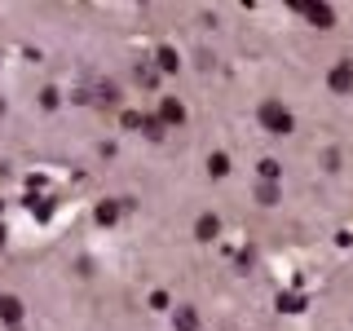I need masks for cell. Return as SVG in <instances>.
<instances>
[{
    "label": "cell",
    "instance_id": "cell-7",
    "mask_svg": "<svg viewBox=\"0 0 353 331\" xmlns=\"http://www.w3.org/2000/svg\"><path fill=\"white\" fill-rule=\"evenodd\" d=\"M93 221H97V225H115V221H119V203H115V199H106V203H97Z\"/></svg>",
    "mask_w": 353,
    "mask_h": 331
},
{
    "label": "cell",
    "instance_id": "cell-16",
    "mask_svg": "<svg viewBox=\"0 0 353 331\" xmlns=\"http://www.w3.org/2000/svg\"><path fill=\"white\" fill-rule=\"evenodd\" d=\"M154 58H159V71H176V53L168 49V44H163V49L154 53Z\"/></svg>",
    "mask_w": 353,
    "mask_h": 331
},
{
    "label": "cell",
    "instance_id": "cell-5",
    "mask_svg": "<svg viewBox=\"0 0 353 331\" xmlns=\"http://www.w3.org/2000/svg\"><path fill=\"white\" fill-rule=\"evenodd\" d=\"M216 234H221V217L208 212V217H199V221H194V239H199V243H212Z\"/></svg>",
    "mask_w": 353,
    "mask_h": 331
},
{
    "label": "cell",
    "instance_id": "cell-13",
    "mask_svg": "<svg viewBox=\"0 0 353 331\" xmlns=\"http://www.w3.org/2000/svg\"><path fill=\"white\" fill-rule=\"evenodd\" d=\"M132 75H137V84H141V88H154V84H159V71H154V66H146V62H141Z\"/></svg>",
    "mask_w": 353,
    "mask_h": 331
},
{
    "label": "cell",
    "instance_id": "cell-9",
    "mask_svg": "<svg viewBox=\"0 0 353 331\" xmlns=\"http://www.w3.org/2000/svg\"><path fill=\"white\" fill-rule=\"evenodd\" d=\"M279 194H283V190H279L274 181H261V185H256V203H261V208H274V203H279Z\"/></svg>",
    "mask_w": 353,
    "mask_h": 331
},
{
    "label": "cell",
    "instance_id": "cell-4",
    "mask_svg": "<svg viewBox=\"0 0 353 331\" xmlns=\"http://www.w3.org/2000/svg\"><path fill=\"white\" fill-rule=\"evenodd\" d=\"M159 124L168 128V124H185V106L176 102V97H163L159 102Z\"/></svg>",
    "mask_w": 353,
    "mask_h": 331
},
{
    "label": "cell",
    "instance_id": "cell-12",
    "mask_svg": "<svg viewBox=\"0 0 353 331\" xmlns=\"http://www.w3.org/2000/svg\"><path fill=\"white\" fill-rule=\"evenodd\" d=\"M208 172H212V177H225L230 172V154H221V150L208 154Z\"/></svg>",
    "mask_w": 353,
    "mask_h": 331
},
{
    "label": "cell",
    "instance_id": "cell-8",
    "mask_svg": "<svg viewBox=\"0 0 353 331\" xmlns=\"http://www.w3.org/2000/svg\"><path fill=\"white\" fill-rule=\"evenodd\" d=\"M172 323H176V331H199V309H190V305H185V309H176V318H172Z\"/></svg>",
    "mask_w": 353,
    "mask_h": 331
},
{
    "label": "cell",
    "instance_id": "cell-19",
    "mask_svg": "<svg viewBox=\"0 0 353 331\" xmlns=\"http://www.w3.org/2000/svg\"><path fill=\"white\" fill-rule=\"evenodd\" d=\"M0 248H5V225H0Z\"/></svg>",
    "mask_w": 353,
    "mask_h": 331
},
{
    "label": "cell",
    "instance_id": "cell-18",
    "mask_svg": "<svg viewBox=\"0 0 353 331\" xmlns=\"http://www.w3.org/2000/svg\"><path fill=\"white\" fill-rule=\"evenodd\" d=\"M40 106H44V110L58 106V88H44V93H40Z\"/></svg>",
    "mask_w": 353,
    "mask_h": 331
},
{
    "label": "cell",
    "instance_id": "cell-15",
    "mask_svg": "<svg viewBox=\"0 0 353 331\" xmlns=\"http://www.w3.org/2000/svg\"><path fill=\"white\" fill-rule=\"evenodd\" d=\"M261 177H265V181H274V185H279V177H283L279 159H261Z\"/></svg>",
    "mask_w": 353,
    "mask_h": 331
},
{
    "label": "cell",
    "instance_id": "cell-10",
    "mask_svg": "<svg viewBox=\"0 0 353 331\" xmlns=\"http://www.w3.org/2000/svg\"><path fill=\"white\" fill-rule=\"evenodd\" d=\"M141 132H146L150 141H163V132H168V128L159 124V115H141Z\"/></svg>",
    "mask_w": 353,
    "mask_h": 331
},
{
    "label": "cell",
    "instance_id": "cell-21",
    "mask_svg": "<svg viewBox=\"0 0 353 331\" xmlns=\"http://www.w3.org/2000/svg\"><path fill=\"white\" fill-rule=\"evenodd\" d=\"M0 110H5V102H0Z\"/></svg>",
    "mask_w": 353,
    "mask_h": 331
},
{
    "label": "cell",
    "instance_id": "cell-14",
    "mask_svg": "<svg viewBox=\"0 0 353 331\" xmlns=\"http://www.w3.org/2000/svg\"><path fill=\"white\" fill-rule=\"evenodd\" d=\"M27 208H31V212H36L40 221H44V217H53V199H36V194H31V199H27Z\"/></svg>",
    "mask_w": 353,
    "mask_h": 331
},
{
    "label": "cell",
    "instance_id": "cell-3",
    "mask_svg": "<svg viewBox=\"0 0 353 331\" xmlns=\"http://www.w3.org/2000/svg\"><path fill=\"white\" fill-rule=\"evenodd\" d=\"M301 14L314 22V27H323V31L336 27V9H331V5H301Z\"/></svg>",
    "mask_w": 353,
    "mask_h": 331
},
{
    "label": "cell",
    "instance_id": "cell-6",
    "mask_svg": "<svg viewBox=\"0 0 353 331\" xmlns=\"http://www.w3.org/2000/svg\"><path fill=\"white\" fill-rule=\"evenodd\" d=\"M0 318H5L9 327L22 323V301H18V296H0Z\"/></svg>",
    "mask_w": 353,
    "mask_h": 331
},
{
    "label": "cell",
    "instance_id": "cell-2",
    "mask_svg": "<svg viewBox=\"0 0 353 331\" xmlns=\"http://www.w3.org/2000/svg\"><path fill=\"white\" fill-rule=\"evenodd\" d=\"M327 84H331V93H353V62H340V66H331Z\"/></svg>",
    "mask_w": 353,
    "mask_h": 331
},
{
    "label": "cell",
    "instance_id": "cell-17",
    "mask_svg": "<svg viewBox=\"0 0 353 331\" xmlns=\"http://www.w3.org/2000/svg\"><path fill=\"white\" fill-rule=\"evenodd\" d=\"M301 296H279V309H283V314H301Z\"/></svg>",
    "mask_w": 353,
    "mask_h": 331
},
{
    "label": "cell",
    "instance_id": "cell-20",
    "mask_svg": "<svg viewBox=\"0 0 353 331\" xmlns=\"http://www.w3.org/2000/svg\"><path fill=\"white\" fill-rule=\"evenodd\" d=\"M0 212H5V199H0Z\"/></svg>",
    "mask_w": 353,
    "mask_h": 331
},
{
    "label": "cell",
    "instance_id": "cell-11",
    "mask_svg": "<svg viewBox=\"0 0 353 331\" xmlns=\"http://www.w3.org/2000/svg\"><path fill=\"white\" fill-rule=\"evenodd\" d=\"M97 102H102V106H115L119 102V84H110V80L97 84Z\"/></svg>",
    "mask_w": 353,
    "mask_h": 331
},
{
    "label": "cell",
    "instance_id": "cell-1",
    "mask_svg": "<svg viewBox=\"0 0 353 331\" xmlns=\"http://www.w3.org/2000/svg\"><path fill=\"white\" fill-rule=\"evenodd\" d=\"M261 124H265V132H274V137H287V132L296 128V119L283 102H261Z\"/></svg>",
    "mask_w": 353,
    "mask_h": 331
}]
</instances>
